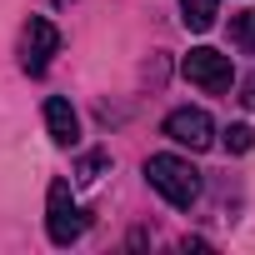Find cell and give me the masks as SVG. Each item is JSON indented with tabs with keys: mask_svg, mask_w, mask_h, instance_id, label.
<instances>
[{
	"mask_svg": "<svg viewBox=\"0 0 255 255\" xmlns=\"http://www.w3.org/2000/svg\"><path fill=\"white\" fill-rule=\"evenodd\" d=\"M145 180H150L175 210H185V205L200 200V170H195L185 155H150V160H145Z\"/></svg>",
	"mask_w": 255,
	"mask_h": 255,
	"instance_id": "6da1fadb",
	"label": "cell"
},
{
	"mask_svg": "<svg viewBox=\"0 0 255 255\" xmlns=\"http://www.w3.org/2000/svg\"><path fill=\"white\" fill-rule=\"evenodd\" d=\"M45 230H50V245H75L85 235V210L70 200V185L65 180H50V195H45Z\"/></svg>",
	"mask_w": 255,
	"mask_h": 255,
	"instance_id": "7a4b0ae2",
	"label": "cell"
},
{
	"mask_svg": "<svg viewBox=\"0 0 255 255\" xmlns=\"http://www.w3.org/2000/svg\"><path fill=\"white\" fill-rule=\"evenodd\" d=\"M180 70H185V80H190V85H200L205 95H220V90H230V80H235V70H230V55H220V50H210V45L190 50Z\"/></svg>",
	"mask_w": 255,
	"mask_h": 255,
	"instance_id": "3957f363",
	"label": "cell"
},
{
	"mask_svg": "<svg viewBox=\"0 0 255 255\" xmlns=\"http://www.w3.org/2000/svg\"><path fill=\"white\" fill-rule=\"evenodd\" d=\"M165 135H170L175 145H185V150H205V145L215 140V125H210V115H205L200 105H180V110L165 115Z\"/></svg>",
	"mask_w": 255,
	"mask_h": 255,
	"instance_id": "277c9868",
	"label": "cell"
},
{
	"mask_svg": "<svg viewBox=\"0 0 255 255\" xmlns=\"http://www.w3.org/2000/svg\"><path fill=\"white\" fill-rule=\"evenodd\" d=\"M55 50H60V30H55L45 15H30V25H25V35H20V65H25L30 75H45V65H50Z\"/></svg>",
	"mask_w": 255,
	"mask_h": 255,
	"instance_id": "5b68a950",
	"label": "cell"
},
{
	"mask_svg": "<svg viewBox=\"0 0 255 255\" xmlns=\"http://www.w3.org/2000/svg\"><path fill=\"white\" fill-rule=\"evenodd\" d=\"M45 130H50V140H55V145H65V150L80 140V115L70 110V100H65V95H50V100H45Z\"/></svg>",
	"mask_w": 255,
	"mask_h": 255,
	"instance_id": "8992f818",
	"label": "cell"
},
{
	"mask_svg": "<svg viewBox=\"0 0 255 255\" xmlns=\"http://www.w3.org/2000/svg\"><path fill=\"white\" fill-rule=\"evenodd\" d=\"M220 15V0H180V20L185 30H210Z\"/></svg>",
	"mask_w": 255,
	"mask_h": 255,
	"instance_id": "52a82bcc",
	"label": "cell"
},
{
	"mask_svg": "<svg viewBox=\"0 0 255 255\" xmlns=\"http://www.w3.org/2000/svg\"><path fill=\"white\" fill-rule=\"evenodd\" d=\"M230 40H235L240 55H255V10H240L230 20Z\"/></svg>",
	"mask_w": 255,
	"mask_h": 255,
	"instance_id": "ba28073f",
	"label": "cell"
},
{
	"mask_svg": "<svg viewBox=\"0 0 255 255\" xmlns=\"http://www.w3.org/2000/svg\"><path fill=\"white\" fill-rule=\"evenodd\" d=\"M255 145V130H250V125H230V130H225V150L230 155H245Z\"/></svg>",
	"mask_w": 255,
	"mask_h": 255,
	"instance_id": "9c48e42d",
	"label": "cell"
},
{
	"mask_svg": "<svg viewBox=\"0 0 255 255\" xmlns=\"http://www.w3.org/2000/svg\"><path fill=\"white\" fill-rule=\"evenodd\" d=\"M100 170H105V155H100V150L80 160V180H100Z\"/></svg>",
	"mask_w": 255,
	"mask_h": 255,
	"instance_id": "30bf717a",
	"label": "cell"
},
{
	"mask_svg": "<svg viewBox=\"0 0 255 255\" xmlns=\"http://www.w3.org/2000/svg\"><path fill=\"white\" fill-rule=\"evenodd\" d=\"M240 90H245V95H240V100H245V105H250V110H255V75H250V80H245V85H240Z\"/></svg>",
	"mask_w": 255,
	"mask_h": 255,
	"instance_id": "8fae6325",
	"label": "cell"
}]
</instances>
